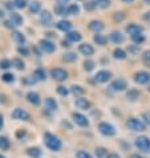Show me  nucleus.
<instances>
[{"mask_svg":"<svg viewBox=\"0 0 150 158\" xmlns=\"http://www.w3.org/2000/svg\"><path fill=\"white\" fill-rule=\"evenodd\" d=\"M110 40L116 44H121L123 40H125V37H123V35L120 32H112L110 33Z\"/></svg>","mask_w":150,"mask_h":158,"instance_id":"nucleus-19","label":"nucleus"},{"mask_svg":"<svg viewBox=\"0 0 150 158\" xmlns=\"http://www.w3.org/2000/svg\"><path fill=\"white\" fill-rule=\"evenodd\" d=\"M134 80L138 82V84H148L150 81V74L148 72H138V73H135Z\"/></svg>","mask_w":150,"mask_h":158,"instance_id":"nucleus-10","label":"nucleus"},{"mask_svg":"<svg viewBox=\"0 0 150 158\" xmlns=\"http://www.w3.org/2000/svg\"><path fill=\"white\" fill-rule=\"evenodd\" d=\"M11 64L14 65L15 68L20 69V71H21V69H24V63H23V61H21L20 59H14V60H12V63H11Z\"/></svg>","mask_w":150,"mask_h":158,"instance_id":"nucleus-36","label":"nucleus"},{"mask_svg":"<svg viewBox=\"0 0 150 158\" xmlns=\"http://www.w3.org/2000/svg\"><path fill=\"white\" fill-rule=\"evenodd\" d=\"M135 148L144 153H150V138L146 135H140L135 138Z\"/></svg>","mask_w":150,"mask_h":158,"instance_id":"nucleus-2","label":"nucleus"},{"mask_svg":"<svg viewBox=\"0 0 150 158\" xmlns=\"http://www.w3.org/2000/svg\"><path fill=\"white\" fill-rule=\"evenodd\" d=\"M40 21L44 25H51L52 24V14L49 11H43L40 15Z\"/></svg>","mask_w":150,"mask_h":158,"instance_id":"nucleus-14","label":"nucleus"},{"mask_svg":"<svg viewBox=\"0 0 150 158\" xmlns=\"http://www.w3.org/2000/svg\"><path fill=\"white\" fill-rule=\"evenodd\" d=\"M0 158H6V157H3V156H2V154H0Z\"/></svg>","mask_w":150,"mask_h":158,"instance_id":"nucleus-62","label":"nucleus"},{"mask_svg":"<svg viewBox=\"0 0 150 158\" xmlns=\"http://www.w3.org/2000/svg\"><path fill=\"white\" fill-rule=\"evenodd\" d=\"M6 25L8 28H11V27H14V24H11V21H6Z\"/></svg>","mask_w":150,"mask_h":158,"instance_id":"nucleus-56","label":"nucleus"},{"mask_svg":"<svg viewBox=\"0 0 150 158\" xmlns=\"http://www.w3.org/2000/svg\"><path fill=\"white\" fill-rule=\"evenodd\" d=\"M12 39H14L16 43H20V44H23L25 41V37L23 36V33H20V32H14L12 33Z\"/></svg>","mask_w":150,"mask_h":158,"instance_id":"nucleus-31","label":"nucleus"},{"mask_svg":"<svg viewBox=\"0 0 150 158\" xmlns=\"http://www.w3.org/2000/svg\"><path fill=\"white\" fill-rule=\"evenodd\" d=\"M14 6L16 8H24L25 6H27V2L25 0H15L14 2Z\"/></svg>","mask_w":150,"mask_h":158,"instance_id":"nucleus-43","label":"nucleus"},{"mask_svg":"<svg viewBox=\"0 0 150 158\" xmlns=\"http://www.w3.org/2000/svg\"><path fill=\"white\" fill-rule=\"evenodd\" d=\"M55 10H56V12H57V15H67V10H65V7L57 6Z\"/></svg>","mask_w":150,"mask_h":158,"instance_id":"nucleus-45","label":"nucleus"},{"mask_svg":"<svg viewBox=\"0 0 150 158\" xmlns=\"http://www.w3.org/2000/svg\"><path fill=\"white\" fill-rule=\"evenodd\" d=\"M6 7L11 10V8H12V7H15V6H14V4H11V2H7V3H6Z\"/></svg>","mask_w":150,"mask_h":158,"instance_id":"nucleus-53","label":"nucleus"},{"mask_svg":"<svg viewBox=\"0 0 150 158\" xmlns=\"http://www.w3.org/2000/svg\"><path fill=\"white\" fill-rule=\"evenodd\" d=\"M130 158H145V157L140 156V154H133V156H130Z\"/></svg>","mask_w":150,"mask_h":158,"instance_id":"nucleus-54","label":"nucleus"},{"mask_svg":"<svg viewBox=\"0 0 150 158\" xmlns=\"http://www.w3.org/2000/svg\"><path fill=\"white\" fill-rule=\"evenodd\" d=\"M12 117H14L15 120H23V121H28L29 120L28 112H25L24 109H21V108H16L15 110L12 112Z\"/></svg>","mask_w":150,"mask_h":158,"instance_id":"nucleus-7","label":"nucleus"},{"mask_svg":"<svg viewBox=\"0 0 150 158\" xmlns=\"http://www.w3.org/2000/svg\"><path fill=\"white\" fill-rule=\"evenodd\" d=\"M89 28L92 31H94V32H101V31L104 29V24L98 20H93V21L89 23Z\"/></svg>","mask_w":150,"mask_h":158,"instance_id":"nucleus-18","label":"nucleus"},{"mask_svg":"<svg viewBox=\"0 0 150 158\" xmlns=\"http://www.w3.org/2000/svg\"><path fill=\"white\" fill-rule=\"evenodd\" d=\"M73 121L76 122L78 126H81V128H85V126L89 125V121H88L86 117L81 114V113H73Z\"/></svg>","mask_w":150,"mask_h":158,"instance_id":"nucleus-8","label":"nucleus"},{"mask_svg":"<svg viewBox=\"0 0 150 158\" xmlns=\"http://www.w3.org/2000/svg\"><path fill=\"white\" fill-rule=\"evenodd\" d=\"M145 2H146L148 4H150V0H145Z\"/></svg>","mask_w":150,"mask_h":158,"instance_id":"nucleus-61","label":"nucleus"},{"mask_svg":"<svg viewBox=\"0 0 150 158\" xmlns=\"http://www.w3.org/2000/svg\"><path fill=\"white\" fill-rule=\"evenodd\" d=\"M123 17H125V16H123L122 12H117V14L114 15V20H116V21H121V20H123Z\"/></svg>","mask_w":150,"mask_h":158,"instance_id":"nucleus-46","label":"nucleus"},{"mask_svg":"<svg viewBox=\"0 0 150 158\" xmlns=\"http://www.w3.org/2000/svg\"><path fill=\"white\" fill-rule=\"evenodd\" d=\"M10 146H11V143L7 137H0V149H2V150H8Z\"/></svg>","mask_w":150,"mask_h":158,"instance_id":"nucleus-28","label":"nucleus"},{"mask_svg":"<svg viewBox=\"0 0 150 158\" xmlns=\"http://www.w3.org/2000/svg\"><path fill=\"white\" fill-rule=\"evenodd\" d=\"M94 41L97 43V45H105L108 41V39L104 36V35H100V33H97L94 35Z\"/></svg>","mask_w":150,"mask_h":158,"instance_id":"nucleus-27","label":"nucleus"},{"mask_svg":"<svg viewBox=\"0 0 150 158\" xmlns=\"http://www.w3.org/2000/svg\"><path fill=\"white\" fill-rule=\"evenodd\" d=\"M80 12V8H78L77 4H72L67 8V15H77Z\"/></svg>","mask_w":150,"mask_h":158,"instance_id":"nucleus-29","label":"nucleus"},{"mask_svg":"<svg viewBox=\"0 0 150 158\" xmlns=\"http://www.w3.org/2000/svg\"><path fill=\"white\" fill-rule=\"evenodd\" d=\"M76 53H72V52H69V53H65L64 55V57H63V60L65 61V63H73L74 60H76Z\"/></svg>","mask_w":150,"mask_h":158,"instance_id":"nucleus-33","label":"nucleus"},{"mask_svg":"<svg viewBox=\"0 0 150 158\" xmlns=\"http://www.w3.org/2000/svg\"><path fill=\"white\" fill-rule=\"evenodd\" d=\"M122 2H123V3H133L134 0H122Z\"/></svg>","mask_w":150,"mask_h":158,"instance_id":"nucleus-60","label":"nucleus"},{"mask_svg":"<svg viewBox=\"0 0 150 158\" xmlns=\"http://www.w3.org/2000/svg\"><path fill=\"white\" fill-rule=\"evenodd\" d=\"M3 124H4V122H3V116L0 114V129L3 128Z\"/></svg>","mask_w":150,"mask_h":158,"instance_id":"nucleus-55","label":"nucleus"},{"mask_svg":"<svg viewBox=\"0 0 150 158\" xmlns=\"http://www.w3.org/2000/svg\"><path fill=\"white\" fill-rule=\"evenodd\" d=\"M98 130L101 134L106 135V137H113L114 134H116V129H114V126H112L108 122H101L98 125Z\"/></svg>","mask_w":150,"mask_h":158,"instance_id":"nucleus-4","label":"nucleus"},{"mask_svg":"<svg viewBox=\"0 0 150 158\" xmlns=\"http://www.w3.org/2000/svg\"><path fill=\"white\" fill-rule=\"evenodd\" d=\"M44 141H45L47 148L51 149L52 152H59V150H61V148H63V143H61L60 138L56 137V135H53V134H51V133L45 134Z\"/></svg>","mask_w":150,"mask_h":158,"instance_id":"nucleus-1","label":"nucleus"},{"mask_svg":"<svg viewBox=\"0 0 150 158\" xmlns=\"http://www.w3.org/2000/svg\"><path fill=\"white\" fill-rule=\"evenodd\" d=\"M131 39H133V41H134L135 44H141V43L145 41V36H144V35H141V33L133 35V36H131Z\"/></svg>","mask_w":150,"mask_h":158,"instance_id":"nucleus-38","label":"nucleus"},{"mask_svg":"<svg viewBox=\"0 0 150 158\" xmlns=\"http://www.w3.org/2000/svg\"><path fill=\"white\" fill-rule=\"evenodd\" d=\"M148 90H149V92H150V86H149V88H148Z\"/></svg>","mask_w":150,"mask_h":158,"instance_id":"nucleus-63","label":"nucleus"},{"mask_svg":"<svg viewBox=\"0 0 150 158\" xmlns=\"http://www.w3.org/2000/svg\"><path fill=\"white\" fill-rule=\"evenodd\" d=\"M108 150L105 148H97L96 149V156H97V158H106L108 157Z\"/></svg>","mask_w":150,"mask_h":158,"instance_id":"nucleus-30","label":"nucleus"},{"mask_svg":"<svg viewBox=\"0 0 150 158\" xmlns=\"http://www.w3.org/2000/svg\"><path fill=\"white\" fill-rule=\"evenodd\" d=\"M35 81H36L35 80V77H31V76H28L27 78H25V82H27V84H33Z\"/></svg>","mask_w":150,"mask_h":158,"instance_id":"nucleus-48","label":"nucleus"},{"mask_svg":"<svg viewBox=\"0 0 150 158\" xmlns=\"http://www.w3.org/2000/svg\"><path fill=\"white\" fill-rule=\"evenodd\" d=\"M145 19H146L148 21H150V12H148V14L145 15Z\"/></svg>","mask_w":150,"mask_h":158,"instance_id":"nucleus-57","label":"nucleus"},{"mask_svg":"<svg viewBox=\"0 0 150 158\" xmlns=\"http://www.w3.org/2000/svg\"><path fill=\"white\" fill-rule=\"evenodd\" d=\"M126 32L133 36V35H138V33L142 32V28H141L140 25H137V24H129L126 27Z\"/></svg>","mask_w":150,"mask_h":158,"instance_id":"nucleus-16","label":"nucleus"},{"mask_svg":"<svg viewBox=\"0 0 150 158\" xmlns=\"http://www.w3.org/2000/svg\"><path fill=\"white\" fill-rule=\"evenodd\" d=\"M126 88H127L126 81L123 80V78H117V80H114V81L112 82V85H110V90H112V92L125 90Z\"/></svg>","mask_w":150,"mask_h":158,"instance_id":"nucleus-5","label":"nucleus"},{"mask_svg":"<svg viewBox=\"0 0 150 158\" xmlns=\"http://www.w3.org/2000/svg\"><path fill=\"white\" fill-rule=\"evenodd\" d=\"M106 158H121V157L118 156L117 153H109V154H108V157H106Z\"/></svg>","mask_w":150,"mask_h":158,"instance_id":"nucleus-51","label":"nucleus"},{"mask_svg":"<svg viewBox=\"0 0 150 158\" xmlns=\"http://www.w3.org/2000/svg\"><path fill=\"white\" fill-rule=\"evenodd\" d=\"M11 23L14 25H21V24H23V19H21V16L19 14L12 12V14H11Z\"/></svg>","mask_w":150,"mask_h":158,"instance_id":"nucleus-22","label":"nucleus"},{"mask_svg":"<svg viewBox=\"0 0 150 158\" xmlns=\"http://www.w3.org/2000/svg\"><path fill=\"white\" fill-rule=\"evenodd\" d=\"M27 100H28L32 105H35V106L40 105V102H41L40 96H39L37 93H35V92H29V93H27Z\"/></svg>","mask_w":150,"mask_h":158,"instance_id":"nucleus-13","label":"nucleus"},{"mask_svg":"<svg viewBox=\"0 0 150 158\" xmlns=\"http://www.w3.org/2000/svg\"><path fill=\"white\" fill-rule=\"evenodd\" d=\"M144 120L148 122V124H150V112H146L144 113Z\"/></svg>","mask_w":150,"mask_h":158,"instance_id":"nucleus-47","label":"nucleus"},{"mask_svg":"<svg viewBox=\"0 0 150 158\" xmlns=\"http://www.w3.org/2000/svg\"><path fill=\"white\" fill-rule=\"evenodd\" d=\"M70 92H72V93H73L74 96H82L84 93H85V90H84L81 86H78V85L72 86V89H70Z\"/></svg>","mask_w":150,"mask_h":158,"instance_id":"nucleus-34","label":"nucleus"},{"mask_svg":"<svg viewBox=\"0 0 150 158\" xmlns=\"http://www.w3.org/2000/svg\"><path fill=\"white\" fill-rule=\"evenodd\" d=\"M40 48L44 52H47V53H52V52L55 51L53 43L49 41V40H41L40 41Z\"/></svg>","mask_w":150,"mask_h":158,"instance_id":"nucleus-12","label":"nucleus"},{"mask_svg":"<svg viewBox=\"0 0 150 158\" xmlns=\"http://www.w3.org/2000/svg\"><path fill=\"white\" fill-rule=\"evenodd\" d=\"M94 4V7H98V8H108L109 4H110V0H92Z\"/></svg>","mask_w":150,"mask_h":158,"instance_id":"nucleus-23","label":"nucleus"},{"mask_svg":"<svg viewBox=\"0 0 150 158\" xmlns=\"http://www.w3.org/2000/svg\"><path fill=\"white\" fill-rule=\"evenodd\" d=\"M110 77H112V73L109 71H100V72H97V74L94 76L97 82H106L110 80Z\"/></svg>","mask_w":150,"mask_h":158,"instance_id":"nucleus-9","label":"nucleus"},{"mask_svg":"<svg viewBox=\"0 0 150 158\" xmlns=\"http://www.w3.org/2000/svg\"><path fill=\"white\" fill-rule=\"evenodd\" d=\"M113 55H114V57L118 59V60H123V59L126 57V53H125V52H123L122 49H120V48H117V49H114Z\"/></svg>","mask_w":150,"mask_h":158,"instance_id":"nucleus-32","label":"nucleus"},{"mask_svg":"<svg viewBox=\"0 0 150 158\" xmlns=\"http://www.w3.org/2000/svg\"><path fill=\"white\" fill-rule=\"evenodd\" d=\"M2 80H3V81H6V82H12V81L15 80V78H14V74L6 73V74H3V76H2Z\"/></svg>","mask_w":150,"mask_h":158,"instance_id":"nucleus-42","label":"nucleus"},{"mask_svg":"<svg viewBox=\"0 0 150 158\" xmlns=\"http://www.w3.org/2000/svg\"><path fill=\"white\" fill-rule=\"evenodd\" d=\"M21 135H25V131H23V133H21V131H19V133H17V137H21Z\"/></svg>","mask_w":150,"mask_h":158,"instance_id":"nucleus-59","label":"nucleus"},{"mask_svg":"<svg viewBox=\"0 0 150 158\" xmlns=\"http://www.w3.org/2000/svg\"><path fill=\"white\" fill-rule=\"evenodd\" d=\"M63 45H64V47H70V45H69V41H63Z\"/></svg>","mask_w":150,"mask_h":158,"instance_id":"nucleus-58","label":"nucleus"},{"mask_svg":"<svg viewBox=\"0 0 150 158\" xmlns=\"http://www.w3.org/2000/svg\"><path fill=\"white\" fill-rule=\"evenodd\" d=\"M11 61L10 60H6V59H4V60H0V68H2V69H8V68H11Z\"/></svg>","mask_w":150,"mask_h":158,"instance_id":"nucleus-40","label":"nucleus"},{"mask_svg":"<svg viewBox=\"0 0 150 158\" xmlns=\"http://www.w3.org/2000/svg\"><path fill=\"white\" fill-rule=\"evenodd\" d=\"M19 52H20V53L21 55H24V56H27L28 55V49H27V48H19Z\"/></svg>","mask_w":150,"mask_h":158,"instance_id":"nucleus-49","label":"nucleus"},{"mask_svg":"<svg viewBox=\"0 0 150 158\" xmlns=\"http://www.w3.org/2000/svg\"><path fill=\"white\" fill-rule=\"evenodd\" d=\"M57 28L60 31H64V32H69L70 28H72V24H70V21H68V20H61L57 23Z\"/></svg>","mask_w":150,"mask_h":158,"instance_id":"nucleus-17","label":"nucleus"},{"mask_svg":"<svg viewBox=\"0 0 150 158\" xmlns=\"http://www.w3.org/2000/svg\"><path fill=\"white\" fill-rule=\"evenodd\" d=\"M27 153H28V156H31V157H33V158H39L41 156V149L40 148H29L28 150H27Z\"/></svg>","mask_w":150,"mask_h":158,"instance_id":"nucleus-21","label":"nucleus"},{"mask_svg":"<svg viewBox=\"0 0 150 158\" xmlns=\"http://www.w3.org/2000/svg\"><path fill=\"white\" fill-rule=\"evenodd\" d=\"M84 68H85V71H88V72L93 71V68H94V61H92V60H85V63H84Z\"/></svg>","mask_w":150,"mask_h":158,"instance_id":"nucleus-37","label":"nucleus"},{"mask_svg":"<svg viewBox=\"0 0 150 158\" xmlns=\"http://www.w3.org/2000/svg\"><path fill=\"white\" fill-rule=\"evenodd\" d=\"M57 3H59V6H61V7H65V4L69 3V0H57Z\"/></svg>","mask_w":150,"mask_h":158,"instance_id":"nucleus-50","label":"nucleus"},{"mask_svg":"<svg viewBox=\"0 0 150 158\" xmlns=\"http://www.w3.org/2000/svg\"><path fill=\"white\" fill-rule=\"evenodd\" d=\"M126 97H127V100H130V101H135L137 98L140 97V92L137 89H130L129 92H127Z\"/></svg>","mask_w":150,"mask_h":158,"instance_id":"nucleus-26","label":"nucleus"},{"mask_svg":"<svg viewBox=\"0 0 150 158\" xmlns=\"http://www.w3.org/2000/svg\"><path fill=\"white\" fill-rule=\"evenodd\" d=\"M67 39H68L69 43H77V41L81 40V35L78 32H69L67 35Z\"/></svg>","mask_w":150,"mask_h":158,"instance_id":"nucleus-20","label":"nucleus"},{"mask_svg":"<svg viewBox=\"0 0 150 158\" xmlns=\"http://www.w3.org/2000/svg\"><path fill=\"white\" fill-rule=\"evenodd\" d=\"M74 104H76V106L78 109H82V110H86V109L90 108V102L86 98H84V97H76Z\"/></svg>","mask_w":150,"mask_h":158,"instance_id":"nucleus-11","label":"nucleus"},{"mask_svg":"<svg viewBox=\"0 0 150 158\" xmlns=\"http://www.w3.org/2000/svg\"><path fill=\"white\" fill-rule=\"evenodd\" d=\"M57 93H59L60 96H63V97H65V96H68V89L65 86H57Z\"/></svg>","mask_w":150,"mask_h":158,"instance_id":"nucleus-41","label":"nucleus"},{"mask_svg":"<svg viewBox=\"0 0 150 158\" xmlns=\"http://www.w3.org/2000/svg\"><path fill=\"white\" fill-rule=\"evenodd\" d=\"M138 51L140 49H137V48H129V52H130V53H133V55H135Z\"/></svg>","mask_w":150,"mask_h":158,"instance_id":"nucleus-52","label":"nucleus"},{"mask_svg":"<svg viewBox=\"0 0 150 158\" xmlns=\"http://www.w3.org/2000/svg\"><path fill=\"white\" fill-rule=\"evenodd\" d=\"M40 8H41V6H40V3H39V2L31 3L29 10H31V12H32V14H37V12H40Z\"/></svg>","mask_w":150,"mask_h":158,"instance_id":"nucleus-35","label":"nucleus"},{"mask_svg":"<svg viewBox=\"0 0 150 158\" xmlns=\"http://www.w3.org/2000/svg\"><path fill=\"white\" fill-rule=\"evenodd\" d=\"M33 77L36 81H43L45 80V72H44V69H36L33 73Z\"/></svg>","mask_w":150,"mask_h":158,"instance_id":"nucleus-24","label":"nucleus"},{"mask_svg":"<svg viewBox=\"0 0 150 158\" xmlns=\"http://www.w3.org/2000/svg\"><path fill=\"white\" fill-rule=\"evenodd\" d=\"M126 125L127 128L134 130V131H144L145 130V124L138 118H129V120L126 121Z\"/></svg>","mask_w":150,"mask_h":158,"instance_id":"nucleus-3","label":"nucleus"},{"mask_svg":"<svg viewBox=\"0 0 150 158\" xmlns=\"http://www.w3.org/2000/svg\"><path fill=\"white\" fill-rule=\"evenodd\" d=\"M51 74H52V77H53L55 80H57V81H64V80H67L68 78V73L65 72L64 69H61V68L52 69Z\"/></svg>","mask_w":150,"mask_h":158,"instance_id":"nucleus-6","label":"nucleus"},{"mask_svg":"<svg viewBox=\"0 0 150 158\" xmlns=\"http://www.w3.org/2000/svg\"><path fill=\"white\" fill-rule=\"evenodd\" d=\"M142 59H144V61H145L146 64H150V49H148V51L144 52Z\"/></svg>","mask_w":150,"mask_h":158,"instance_id":"nucleus-44","label":"nucleus"},{"mask_svg":"<svg viewBox=\"0 0 150 158\" xmlns=\"http://www.w3.org/2000/svg\"><path fill=\"white\" fill-rule=\"evenodd\" d=\"M45 106H47V109H49V110H56V109H57V102L53 98L48 97L45 100Z\"/></svg>","mask_w":150,"mask_h":158,"instance_id":"nucleus-25","label":"nucleus"},{"mask_svg":"<svg viewBox=\"0 0 150 158\" xmlns=\"http://www.w3.org/2000/svg\"><path fill=\"white\" fill-rule=\"evenodd\" d=\"M80 52L84 55V56H92L94 53V49H93V47L89 45V44H82V45H80Z\"/></svg>","mask_w":150,"mask_h":158,"instance_id":"nucleus-15","label":"nucleus"},{"mask_svg":"<svg viewBox=\"0 0 150 158\" xmlns=\"http://www.w3.org/2000/svg\"><path fill=\"white\" fill-rule=\"evenodd\" d=\"M76 157H77V158H93V157L89 154V153L85 152V150H78V152L76 153Z\"/></svg>","mask_w":150,"mask_h":158,"instance_id":"nucleus-39","label":"nucleus"}]
</instances>
